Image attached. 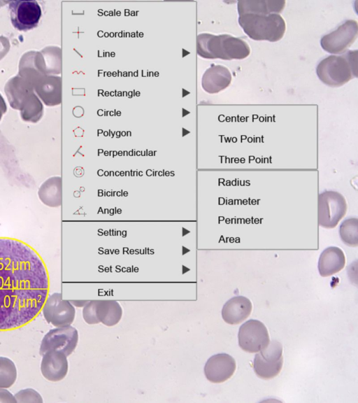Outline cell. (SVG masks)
Segmentation results:
<instances>
[{"instance_id":"1","label":"cell","mask_w":358,"mask_h":403,"mask_svg":"<svg viewBox=\"0 0 358 403\" xmlns=\"http://www.w3.org/2000/svg\"><path fill=\"white\" fill-rule=\"evenodd\" d=\"M48 292V274L39 255L22 241L0 238V331L30 323Z\"/></svg>"},{"instance_id":"2","label":"cell","mask_w":358,"mask_h":403,"mask_svg":"<svg viewBox=\"0 0 358 403\" xmlns=\"http://www.w3.org/2000/svg\"><path fill=\"white\" fill-rule=\"evenodd\" d=\"M197 54L206 59H243L249 56L248 44L229 34H200L196 38Z\"/></svg>"},{"instance_id":"3","label":"cell","mask_w":358,"mask_h":403,"mask_svg":"<svg viewBox=\"0 0 358 403\" xmlns=\"http://www.w3.org/2000/svg\"><path fill=\"white\" fill-rule=\"evenodd\" d=\"M4 89L10 106L20 111L24 120L36 122L41 118L43 106L30 83L17 74L7 82Z\"/></svg>"},{"instance_id":"4","label":"cell","mask_w":358,"mask_h":403,"mask_svg":"<svg viewBox=\"0 0 358 403\" xmlns=\"http://www.w3.org/2000/svg\"><path fill=\"white\" fill-rule=\"evenodd\" d=\"M319 79L330 87H340L357 76V50L343 55H330L317 66Z\"/></svg>"},{"instance_id":"5","label":"cell","mask_w":358,"mask_h":403,"mask_svg":"<svg viewBox=\"0 0 358 403\" xmlns=\"http://www.w3.org/2000/svg\"><path fill=\"white\" fill-rule=\"evenodd\" d=\"M238 21L245 34L255 41L275 42L283 37L286 30L285 21L280 14H243Z\"/></svg>"},{"instance_id":"6","label":"cell","mask_w":358,"mask_h":403,"mask_svg":"<svg viewBox=\"0 0 358 403\" xmlns=\"http://www.w3.org/2000/svg\"><path fill=\"white\" fill-rule=\"evenodd\" d=\"M348 210L344 196L334 190H325L318 195V224L326 229L334 228Z\"/></svg>"},{"instance_id":"7","label":"cell","mask_w":358,"mask_h":403,"mask_svg":"<svg viewBox=\"0 0 358 403\" xmlns=\"http://www.w3.org/2000/svg\"><path fill=\"white\" fill-rule=\"evenodd\" d=\"M282 364V346L279 341L273 340L255 355L253 369L258 377L271 379L280 373Z\"/></svg>"},{"instance_id":"8","label":"cell","mask_w":358,"mask_h":403,"mask_svg":"<svg viewBox=\"0 0 358 403\" xmlns=\"http://www.w3.org/2000/svg\"><path fill=\"white\" fill-rule=\"evenodd\" d=\"M357 34V22L348 20L334 31L323 36L320 45L322 49L329 53H343L355 41Z\"/></svg>"},{"instance_id":"9","label":"cell","mask_w":358,"mask_h":403,"mask_svg":"<svg viewBox=\"0 0 358 403\" xmlns=\"http://www.w3.org/2000/svg\"><path fill=\"white\" fill-rule=\"evenodd\" d=\"M78 341V330L71 325L51 329L43 337L39 349L40 355L49 350H57L70 355Z\"/></svg>"},{"instance_id":"10","label":"cell","mask_w":358,"mask_h":403,"mask_svg":"<svg viewBox=\"0 0 358 403\" xmlns=\"http://www.w3.org/2000/svg\"><path fill=\"white\" fill-rule=\"evenodd\" d=\"M8 9L11 23L19 31H27L36 27L42 15L36 1H11Z\"/></svg>"},{"instance_id":"11","label":"cell","mask_w":358,"mask_h":403,"mask_svg":"<svg viewBox=\"0 0 358 403\" xmlns=\"http://www.w3.org/2000/svg\"><path fill=\"white\" fill-rule=\"evenodd\" d=\"M41 311L45 320L56 327L70 325L76 316L71 302L63 299L59 292L48 295Z\"/></svg>"},{"instance_id":"12","label":"cell","mask_w":358,"mask_h":403,"mask_svg":"<svg viewBox=\"0 0 358 403\" xmlns=\"http://www.w3.org/2000/svg\"><path fill=\"white\" fill-rule=\"evenodd\" d=\"M238 345L248 353H257L268 346L270 342L267 328L259 320L251 319L244 323L239 328Z\"/></svg>"},{"instance_id":"13","label":"cell","mask_w":358,"mask_h":403,"mask_svg":"<svg viewBox=\"0 0 358 403\" xmlns=\"http://www.w3.org/2000/svg\"><path fill=\"white\" fill-rule=\"evenodd\" d=\"M236 361L227 353L211 356L205 364L204 374L212 383H222L232 376L236 370Z\"/></svg>"},{"instance_id":"14","label":"cell","mask_w":358,"mask_h":403,"mask_svg":"<svg viewBox=\"0 0 358 403\" xmlns=\"http://www.w3.org/2000/svg\"><path fill=\"white\" fill-rule=\"evenodd\" d=\"M69 369L67 356L57 350H49L42 355L41 372L48 381L57 382L62 380Z\"/></svg>"},{"instance_id":"15","label":"cell","mask_w":358,"mask_h":403,"mask_svg":"<svg viewBox=\"0 0 358 403\" xmlns=\"http://www.w3.org/2000/svg\"><path fill=\"white\" fill-rule=\"evenodd\" d=\"M34 90L46 106L58 105L62 101L60 76L43 75L34 84Z\"/></svg>"},{"instance_id":"16","label":"cell","mask_w":358,"mask_h":403,"mask_svg":"<svg viewBox=\"0 0 358 403\" xmlns=\"http://www.w3.org/2000/svg\"><path fill=\"white\" fill-rule=\"evenodd\" d=\"M231 79V73L227 67L211 65L203 74L201 86L206 92L215 94L226 89Z\"/></svg>"},{"instance_id":"17","label":"cell","mask_w":358,"mask_h":403,"mask_svg":"<svg viewBox=\"0 0 358 403\" xmlns=\"http://www.w3.org/2000/svg\"><path fill=\"white\" fill-rule=\"evenodd\" d=\"M252 309V305L249 299L243 296H235L224 304L222 317L227 323L237 325L250 316Z\"/></svg>"},{"instance_id":"18","label":"cell","mask_w":358,"mask_h":403,"mask_svg":"<svg viewBox=\"0 0 358 403\" xmlns=\"http://www.w3.org/2000/svg\"><path fill=\"white\" fill-rule=\"evenodd\" d=\"M345 264V256L343 251L338 247L329 246L322 252L317 268L320 276L327 277L340 271Z\"/></svg>"},{"instance_id":"19","label":"cell","mask_w":358,"mask_h":403,"mask_svg":"<svg viewBox=\"0 0 358 403\" xmlns=\"http://www.w3.org/2000/svg\"><path fill=\"white\" fill-rule=\"evenodd\" d=\"M285 6L284 0H241L237 3L239 15L243 14H279Z\"/></svg>"},{"instance_id":"20","label":"cell","mask_w":358,"mask_h":403,"mask_svg":"<svg viewBox=\"0 0 358 403\" xmlns=\"http://www.w3.org/2000/svg\"><path fill=\"white\" fill-rule=\"evenodd\" d=\"M96 314L99 323L111 327L119 323L122 309L117 301L112 299L96 300Z\"/></svg>"},{"instance_id":"21","label":"cell","mask_w":358,"mask_h":403,"mask_svg":"<svg viewBox=\"0 0 358 403\" xmlns=\"http://www.w3.org/2000/svg\"><path fill=\"white\" fill-rule=\"evenodd\" d=\"M339 236L341 241L350 247L358 246V219L348 218L343 220L339 227Z\"/></svg>"},{"instance_id":"22","label":"cell","mask_w":358,"mask_h":403,"mask_svg":"<svg viewBox=\"0 0 358 403\" xmlns=\"http://www.w3.org/2000/svg\"><path fill=\"white\" fill-rule=\"evenodd\" d=\"M43 55L48 75L59 74L62 67V52L58 47L51 46L43 49Z\"/></svg>"},{"instance_id":"23","label":"cell","mask_w":358,"mask_h":403,"mask_svg":"<svg viewBox=\"0 0 358 403\" xmlns=\"http://www.w3.org/2000/svg\"><path fill=\"white\" fill-rule=\"evenodd\" d=\"M17 368L8 358L0 356V388L11 387L17 379Z\"/></svg>"},{"instance_id":"24","label":"cell","mask_w":358,"mask_h":403,"mask_svg":"<svg viewBox=\"0 0 358 403\" xmlns=\"http://www.w3.org/2000/svg\"><path fill=\"white\" fill-rule=\"evenodd\" d=\"M17 403H42L41 395L33 388H25L19 390L14 395Z\"/></svg>"},{"instance_id":"25","label":"cell","mask_w":358,"mask_h":403,"mask_svg":"<svg viewBox=\"0 0 358 403\" xmlns=\"http://www.w3.org/2000/svg\"><path fill=\"white\" fill-rule=\"evenodd\" d=\"M96 300L87 301L83 309V317L90 325L99 323L96 314Z\"/></svg>"},{"instance_id":"26","label":"cell","mask_w":358,"mask_h":403,"mask_svg":"<svg viewBox=\"0 0 358 403\" xmlns=\"http://www.w3.org/2000/svg\"><path fill=\"white\" fill-rule=\"evenodd\" d=\"M0 403H16V400L7 388H0Z\"/></svg>"},{"instance_id":"27","label":"cell","mask_w":358,"mask_h":403,"mask_svg":"<svg viewBox=\"0 0 358 403\" xmlns=\"http://www.w3.org/2000/svg\"><path fill=\"white\" fill-rule=\"evenodd\" d=\"M10 43L8 38L0 36V59H1L8 52Z\"/></svg>"},{"instance_id":"28","label":"cell","mask_w":358,"mask_h":403,"mask_svg":"<svg viewBox=\"0 0 358 403\" xmlns=\"http://www.w3.org/2000/svg\"><path fill=\"white\" fill-rule=\"evenodd\" d=\"M6 111H7V106L6 102L4 101V99L0 94V120L1 119L3 114H4L6 112Z\"/></svg>"}]
</instances>
